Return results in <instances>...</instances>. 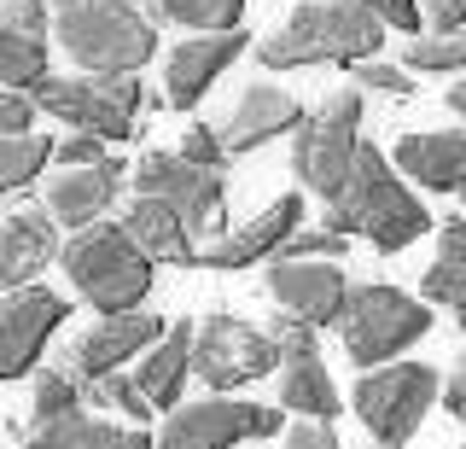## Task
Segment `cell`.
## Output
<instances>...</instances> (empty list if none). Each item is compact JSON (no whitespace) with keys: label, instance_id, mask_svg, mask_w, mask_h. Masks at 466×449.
I'll list each match as a JSON object with an SVG mask.
<instances>
[{"label":"cell","instance_id":"12","mask_svg":"<svg viewBox=\"0 0 466 449\" xmlns=\"http://www.w3.org/2000/svg\"><path fill=\"white\" fill-rule=\"evenodd\" d=\"M169 332L164 315H152V310H128V315H99L94 327L82 332L76 344H70V356H65V368L76 373L82 385H94V380H106V373H123V362H135L146 356L157 339Z\"/></svg>","mask_w":466,"mask_h":449},{"label":"cell","instance_id":"7","mask_svg":"<svg viewBox=\"0 0 466 449\" xmlns=\"http://www.w3.org/2000/svg\"><path fill=\"white\" fill-rule=\"evenodd\" d=\"M443 397V373L426 362H390V368L361 373L350 391V409L373 432L379 449H402L420 432V420L431 414V403Z\"/></svg>","mask_w":466,"mask_h":449},{"label":"cell","instance_id":"18","mask_svg":"<svg viewBox=\"0 0 466 449\" xmlns=\"http://www.w3.org/2000/svg\"><path fill=\"white\" fill-rule=\"evenodd\" d=\"M245 30H228V36H193V41H175L169 65H164V106L187 111L198 106L204 94H210V82L222 77V70L245 53Z\"/></svg>","mask_w":466,"mask_h":449},{"label":"cell","instance_id":"13","mask_svg":"<svg viewBox=\"0 0 466 449\" xmlns=\"http://www.w3.org/2000/svg\"><path fill=\"white\" fill-rule=\"evenodd\" d=\"M303 228V193H280L268 210H257L251 222L228 228L216 245H204L198 263L204 269H251V263H280V251L291 245V234Z\"/></svg>","mask_w":466,"mask_h":449},{"label":"cell","instance_id":"38","mask_svg":"<svg viewBox=\"0 0 466 449\" xmlns=\"http://www.w3.org/2000/svg\"><path fill=\"white\" fill-rule=\"evenodd\" d=\"M58 164L65 169H99V164H111V152H106V140L99 135H70V140H58Z\"/></svg>","mask_w":466,"mask_h":449},{"label":"cell","instance_id":"3","mask_svg":"<svg viewBox=\"0 0 466 449\" xmlns=\"http://www.w3.org/2000/svg\"><path fill=\"white\" fill-rule=\"evenodd\" d=\"M53 36L82 77H140V65L157 53V24L135 0H47Z\"/></svg>","mask_w":466,"mask_h":449},{"label":"cell","instance_id":"23","mask_svg":"<svg viewBox=\"0 0 466 449\" xmlns=\"http://www.w3.org/2000/svg\"><path fill=\"white\" fill-rule=\"evenodd\" d=\"M24 444L29 449H157L146 426H111V420L94 414H65L47 420V426H29Z\"/></svg>","mask_w":466,"mask_h":449},{"label":"cell","instance_id":"25","mask_svg":"<svg viewBox=\"0 0 466 449\" xmlns=\"http://www.w3.org/2000/svg\"><path fill=\"white\" fill-rule=\"evenodd\" d=\"M280 409L332 426V414H339V385H332V373L320 368V356L315 362H286L280 368Z\"/></svg>","mask_w":466,"mask_h":449},{"label":"cell","instance_id":"11","mask_svg":"<svg viewBox=\"0 0 466 449\" xmlns=\"http://www.w3.org/2000/svg\"><path fill=\"white\" fill-rule=\"evenodd\" d=\"M65 321H70V298L47 292V286H24V292L0 298V380H24Z\"/></svg>","mask_w":466,"mask_h":449},{"label":"cell","instance_id":"26","mask_svg":"<svg viewBox=\"0 0 466 449\" xmlns=\"http://www.w3.org/2000/svg\"><path fill=\"white\" fill-rule=\"evenodd\" d=\"M146 6H152V18L181 24L193 36H228L245 18V0H146Z\"/></svg>","mask_w":466,"mask_h":449},{"label":"cell","instance_id":"41","mask_svg":"<svg viewBox=\"0 0 466 449\" xmlns=\"http://www.w3.org/2000/svg\"><path fill=\"white\" fill-rule=\"evenodd\" d=\"M426 24H431V36L466 30V0H426Z\"/></svg>","mask_w":466,"mask_h":449},{"label":"cell","instance_id":"39","mask_svg":"<svg viewBox=\"0 0 466 449\" xmlns=\"http://www.w3.org/2000/svg\"><path fill=\"white\" fill-rule=\"evenodd\" d=\"M29 123H35V99H29V94H12V88H0V140L29 135Z\"/></svg>","mask_w":466,"mask_h":449},{"label":"cell","instance_id":"21","mask_svg":"<svg viewBox=\"0 0 466 449\" xmlns=\"http://www.w3.org/2000/svg\"><path fill=\"white\" fill-rule=\"evenodd\" d=\"M123 228H128V240H135L152 263H187V269H193L204 257V245L193 240V228L181 222V210H169L164 199H135L128 216H123Z\"/></svg>","mask_w":466,"mask_h":449},{"label":"cell","instance_id":"36","mask_svg":"<svg viewBox=\"0 0 466 449\" xmlns=\"http://www.w3.org/2000/svg\"><path fill=\"white\" fill-rule=\"evenodd\" d=\"M47 18H53L47 0H0V24H6V30H18V36L47 41Z\"/></svg>","mask_w":466,"mask_h":449},{"label":"cell","instance_id":"5","mask_svg":"<svg viewBox=\"0 0 466 449\" xmlns=\"http://www.w3.org/2000/svg\"><path fill=\"white\" fill-rule=\"evenodd\" d=\"M431 332V310L426 298L402 292V286H385V281H368L356 286L344 303V321H339V339L356 368H390V362H402L408 344H420Z\"/></svg>","mask_w":466,"mask_h":449},{"label":"cell","instance_id":"24","mask_svg":"<svg viewBox=\"0 0 466 449\" xmlns=\"http://www.w3.org/2000/svg\"><path fill=\"white\" fill-rule=\"evenodd\" d=\"M193 344H198V332H187V321H169V332L140 356L135 380H140L146 397H152V409H175L187 373H193Z\"/></svg>","mask_w":466,"mask_h":449},{"label":"cell","instance_id":"15","mask_svg":"<svg viewBox=\"0 0 466 449\" xmlns=\"http://www.w3.org/2000/svg\"><path fill=\"white\" fill-rule=\"evenodd\" d=\"M53 257H65L53 210H47V205L12 210L6 222H0V298H6V292H24V286H35V274L47 269Z\"/></svg>","mask_w":466,"mask_h":449},{"label":"cell","instance_id":"42","mask_svg":"<svg viewBox=\"0 0 466 449\" xmlns=\"http://www.w3.org/2000/svg\"><path fill=\"white\" fill-rule=\"evenodd\" d=\"M443 409H449V414H455L461 426H466V356L455 362V373L443 380Z\"/></svg>","mask_w":466,"mask_h":449},{"label":"cell","instance_id":"29","mask_svg":"<svg viewBox=\"0 0 466 449\" xmlns=\"http://www.w3.org/2000/svg\"><path fill=\"white\" fill-rule=\"evenodd\" d=\"M402 70L466 77V30H455V36H420V41H402Z\"/></svg>","mask_w":466,"mask_h":449},{"label":"cell","instance_id":"28","mask_svg":"<svg viewBox=\"0 0 466 449\" xmlns=\"http://www.w3.org/2000/svg\"><path fill=\"white\" fill-rule=\"evenodd\" d=\"M58 147H47V135H18V140H0V199L24 193L29 181L47 169V158Z\"/></svg>","mask_w":466,"mask_h":449},{"label":"cell","instance_id":"32","mask_svg":"<svg viewBox=\"0 0 466 449\" xmlns=\"http://www.w3.org/2000/svg\"><path fill=\"white\" fill-rule=\"evenodd\" d=\"M344 251H350V240L332 234V228L320 222V228H298V234H291V245L280 251V263H339Z\"/></svg>","mask_w":466,"mask_h":449},{"label":"cell","instance_id":"34","mask_svg":"<svg viewBox=\"0 0 466 449\" xmlns=\"http://www.w3.org/2000/svg\"><path fill=\"white\" fill-rule=\"evenodd\" d=\"M181 158H187V164H198V169H216V176H222V169L233 164L228 147H222V128H216V123H187Z\"/></svg>","mask_w":466,"mask_h":449},{"label":"cell","instance_id":"35","mask_svg":"<svg viewBox=\"0 0 466 449\" xmlns=\"http://www.w3.org/2000/svg\"><path fill=\"white\" fill-rule=\"evenodd\" d=\"M350 82H356V88H373V94H390V99L414 94V70H402V65H379V59L356 65V70H350Z\"/></svg>","mask_w":466,"mask_h":449},{"label":"cell","instance_id":"30","mask_svg":"<svg viewBox=\"0 0 466 449\" xmlns=\"http://www.w3.org/2000/svg\"><path fill=\"white\" fill-rule=\"evenodd\" d=\"M82 380L70 368H41L35 373V426L47 420H65V414H82Z\"/></svg>","mask_w":466,"mask_h":449},{"label":"cell","instance_id":"8","mask_svg":"<svg viewBox=\"0 0 466 449\" xmlns=\"http://www.w3.org/2000/svg\"><path fill=\"white\" fill-rule=\"evenodd\" d=\"M135 187L140 199H164L169 210H181V222L193 228V240H222L228 234V187L216 169L187 164L181 152H146L135 164Z\"/></svg>","mask_w":466,"mask_h":449},{"label":"cell","instance_id":"14","mask_svg":"<svg viewBox=\"0 0 466 449\" xmlns=\"http://www.w3.org/2000/svg\"><path fill=\"white\" fill-rule=\"evenodd\" d=\"M262 286H268V298L280 303L286 315H298V321H309V327H339L344 303L356 292L339 263H268V281Z\"/></svg>","mask_w":466,"mask_h":449},{"label":"cell","instance_id":"4","mask_svg":"<svg viewBox=\"0 0 466 449\" xmlns=\"http://www.w3.org/2000/svg\"><path fill=\"white\" fill-rule=\"evenodd\" d=\"M65 274L76 286V298H87L99 315H128V310H146V292H152V257L128 240L123 222H99V228H82L76 240L65 245Z\"/></svg>","mask_w":466,"mask_h":449},{"label":"cell","instance_id":"10","mask_svg":"<svg viewBox=\"0 0 466 449\" xmlns=\"http://www.w3.org/2000/svg\"><path fill=\"white\" fill-rule=\"evenodd\" d=\"M274 432H280V409L239 403V397H204L164 420L157 449H239L251 438H274Z\"/></svg>","mask_w":466,"mask_h":449},{"label":"cell","instance_id":"33","mask_svg":"<svg viewBox=\"0 0 466 449\" xmlns=\"http://www.w3.org/2000/svg\"><path fill=\"white\" fill-rule=\"evenodd\" d=\"M274 351H280V362H315L320 356V327L298 321V315H280V321L268 327Z\"/></svg>","mask_w":466,"mask_h":449},{"label":"cell","instance_id":"44","mask_svg":"<svg viewBox=\"0 0 466 449\" xmlns=\"http://www.w3.org/2000/svg\"><path fill=\"white\" fill-rule=\"evenodd\" d=\"M461 216H466V199H461Z\"/></svg>","mask_w":466,"mask_h":449},{"label":"cell","instance_id":"22","mask_svg":"<svg viewBox=\"0 0 466 449\" xmlns=\"http://www.w3.org/2000/svg\"><path fill=\"white\" fill-rule=\"evenodd\" d=\"M420 298L443 303L466 327V216L461 210L437 222V257H431V269L420 274Z\"/></svg>","mask_w":466,"mask_h":449},{"label":"cell","instance_id":"17","mask_svg":"<svg viewBox=\"0 0 466 449\" xmlns=\"http://www.w3.org/2000/svg\"><path fill=\"white\" fill-rule=\"evenodd\" d=\"M303 123L309 117H303L298 94L274 88V82H251V88L239 94V106L228 111V123H222V147H228V158H245V152L268 147L274 135H298Z\"/></svg>","mask_w":466,"mask_h":449},{"label":"cell","instance_id":"27","mask_svg":"<svg viewBox=\"0 0 466 449\" xmlns=\"http://www.w3.org/2000/svg\"><path fill=\"white\" fill-rule=\"evenodd\" d=\"M53 70H47V41H35V36H18V30H6L0 24V88H41Z\"/></svg>","mask_w":466,"mask_h":449},{"label":"cell","instance_id":"16","mask_svg":"<svg viewBox=\"0 0 466 449\" xmlns=\"http://www.w3.org/2000/svg\"><path fill=\"white\" fill-rule=\"evenodd\" d=\"M35 111L70 123L76 135H99V140H128V135H135V117L116 111L94 77H47L35 88Z\"/></svg>","mask_w":466,"mask_h":449},{"label":"cell","instance_id":"20","mask_svg":"<svg viewBox=\"0 0 466 449\" xmlns=\"http://www.w3.org/2000/svg\"><path fill=\"white\" fill-rule=\"evenodd\" d=\"M402 181H420L426 193H461L466 199V128H420L397 140Z\"/></svg>","mask_w":466,"mask_h":449},{"label":"cell","instance_id":"6","mask_svg":"<svg viewBox=\"0 0 466 449\" xmlns=\"http://www.w3.org/2000/svg\"><path fill=\"white\" fill-rule=\"evenodd\" d=\"M356 128H361V88L350 82V88L320 99V111L291 135V176L309 187L315 199H327V205L350 187V169L361 158Z\"/></svg>","mask_w":466,"mask_h":449},{"label":"cell","instance_id":"31","mask_svg":"<svg viewBox=\"0 0 466 449\" xmlns=\"http://www.w3.org/2000/svg\"><path fill=\"white\" fill-rule=\"evenodd\" d=\"M87 397H94L99 409H111V414H135L140 426H146V414H152V397L140 391L135 373H106V380L87 385Z\"/></svg>","mask_w":466,"mask_h":449},{"label":"cell","instance_id":"2","mask_svg":"<svg viewBox=\"0 0 466 449\" xmlns=\"http://www.w3.org/2000/svg\"><path fill=\"white\" fill-rule=\"evenodd\" d=\"M385 47V24L361 0H303L274 36L257 41V59L268 70H303V65H368Z\"/></svg>","mask_w":466,"mask_h":449},{"label":"cell","instance_id":"37","mask_svg":"<svg viewBox=\"0 0 466 449\" xmlns=\"http://www.w3.org/2000/svg\"><path fill=\"white\" fill-rule=\"evenodd\" d=\"M361 6H368L385 30H402V36L420 41V24H426V6H420V0H361Z\"/></svg>","mask_w":466,"mask_h":449},{"label":"cell","instance_id":"1","mask_svg":"<svg viewBox=\"0 0 466 449\" xmlns=\"http://www.w3.org/2000/svg\"><path fill=\"white\" fill-rule=\"evenodd\" d=\"M327 228L344 240H368L373 251H402L420 234H437L431 210L420 205V193L402 181V169L390 164L373 140H361V158L350 169V187L327 205Z\"/></svg>","mask_w":466,"mask_h":449},{"label":"cell","instance_id":"40","mask_svg":"<svg viewBox=\"0 0 466 449\" xmlns=\"http://www.w3.org/2000/svg\"><path fill=\"white\" fill-rule=\"evenodd\" d=\"M280 449H344V444H339V432H332V426H320V420H303V426L286 432Z\"/></svg>","mask_w":466,"mask_h":449},{"label":"cell","instance_id":"9","mask_svg":"<svg viewBox=\"0 0 466 449\" xmlns=\"http://www.w3.org/2000/svg\"><path fill=\"white\" fill-rule=\"evenodd\" d=\"M274 368H286L274 339L262 327H251L245 315H210L198 327V344H193V373L216 397H233L239 385H257L268 380Z\"/></svg>","mask_w":466,"mask_h":449},{"label":"cell","instance_id":"43","mask_svg":"<svg viewBox=\"0 0 466 449\" xmlns=\"http://www.w3.org/2000/svg\"><path fill=\"white\" fill-rule=\"evenodd\" d=\"M443 99H449V111H461V117H466V77H455V82H449V88H443Z\"/></svg>","mask_w":466,"mask_h":449},{"label":"cell","instance_id":"19","mask_svg":"<svg viewBox=\"0 0 466 449\" xmlns=\"http://www.w3.org/2000/svg\"><path fill=\"white\" fill-rule=\"evenodd\" d=\"M123 176H128L123 158H111V164H99V169H65V176L47 181V199H41V205L53 210L58 228H76L82 234V228L106 222L111 199L123 193Z\"/></svg>","mask_w":466,"mask_h":449}]
</instances>
